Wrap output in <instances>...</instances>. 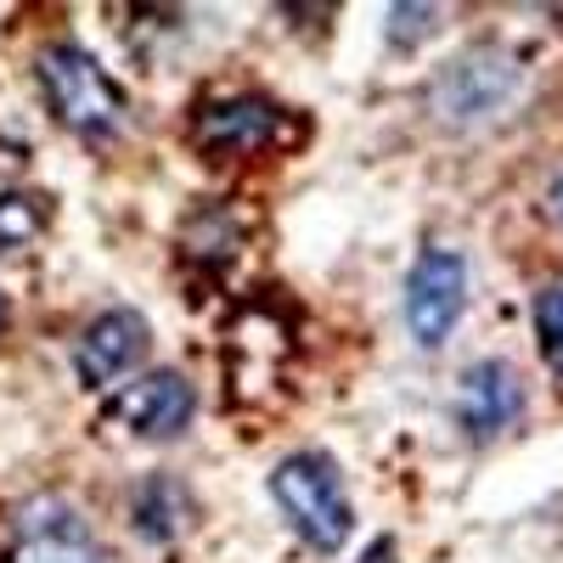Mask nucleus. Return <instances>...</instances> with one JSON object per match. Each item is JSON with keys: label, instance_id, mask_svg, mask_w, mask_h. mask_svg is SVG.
I'll use <instances>...</instances> for the list:
<instances>
[{"label": "nucleus", "instance_id": "1", "mask_svg": "<svg viewBox=\"0 0 563 563\" xmlns=\"http://www.w3.org/2000/svg\"><path fill=\"white\" fill-rule=\"evenodd\" d=\"M265 490L288 525L316 558H333L350 547V530H355V507H350V490H344V474L339 462L305 445V451H288L271 474H265Z\"/></svg>", "mask_w": 563, "mask_h": 563}, {"label": "nucleus", "instance_id": "2", "mask_svg": "<svg viewBox=\"0 0 563 563\" xmlns=\"http://www.w3.org/2000/svg\"><path fill=\"white\" fill-rule=\"evenodd\" d=\"M40 90L52 113L85 141V147H113L124 130V90L113 85V74L74 40H57L34 57Z\"/></svg>", "mask_w": 563, "mask_h": 563}, {"label": "nucleus", "instance_id": "3", "mask_svg": "<svg viewBox=\"0 0 563 563\" xmlns=\"http://www.w3.org/2000/svg\"><path fill=\"white\" fill-rule=\"evenodd\" d=\"M525 90V68L507 45H467L456 52L434 79H429V113L445 124V130H485L496 124Z\"/></svg>", "mask_w": 563, "mask_h": 563}, {"label": "nucleus", "instance_id": "4", "mask_svg": "<svg viewBox=\"0 0 563 563\" xmlns=\"http://www.w3.org/2000/svg\"><path fill=\"white\" fill-rule=\"evenodd\" d=\"M467 310V254L429 243L411 271H406V294H400V316H406V333L422 355L445 350V339L456 333V321Z\"/></svg>", "mask_w": 563, "mask_h": 563}, {"label": "nucleus", "instance_id": "5", "mask_svg": "<svg viewBox=\"0 0 563 563\" xmlns=\"http://www.w3.org/2000/svg\"><path fill=\"white\" fill-rule=\"evenodd\" d=\"M12 563H113V558L68 496L40 490L12 512Z\"/></svg>", "mask_w": 563, "mask_h": 563}, {"label": "nucleus", "instance_id": "6", "mask_svg": "<svg viewBox=\"0 0 563 563\" xmlns=\"http://www.w3.org/2000/svg\"><path fill=\"white\" fill-rule=\"evenodd\" d=\"M282 124H288V108L260 97V90H238V97H214L192 113L186 135L192 147L214 164H231V158H254V153H271L282 141Z\"/></svg>", "mask_w": 563, "mask_h": 563}, {"label": "nucleus", "instance_id": "7", "mask_svg": "<svg viewBox=\"0 0 563 563\" xmlns=\"http://www.w3.org/2000/svg\"><path fill=\"white\" fill-rule=\"evenodd\" d=\"M525 406H530V395H525L519 366L501 361V355H485V361L467 366L456 378V400H451L456 429L474 445H490V440L512 434L525 422Z\"/></svg>", "mask_w": 563, "mask_h": 563}, {"label": "nucleus", "instance_id": "8", "mask_svg": "<svg viewBox=\"0 0 563 563\" xmlns=\"http://www.w3.org/2000/svg\"><path fill=\"white\" fill-rule=\"evenodd\" d=\"M147 344H153V327L141 310L130 305H108L102 316H90L74 339V378L85 389H113L124 372H135L147 361Z\"/></svg>", "mask_w": 563, "mask_h": 563}, {"label": "nucleus", "instance_id": "9", "mask_svg": "<svg viewBox=\"0 0 563 563\" xmlns=\"http://www.w3.org/2000/svg\"><path fill=\"white\" fill-rule=\"evenodd\" d=\"M113 411L130 422L135 440L169 445V440H180L186 429H192V417H198V389H192V378H186V372L153 366V372H141V378L119 395Z\"/></svg>", "mask_w": 563, "mask_h": 563}, {"label": "nucleus", "instance_id": "10", "mask_svg": "<svg viewBox=\"0 0 563 563\" xmlns=\"http://www.w3.org/2000/svg\"><path fill=\"white\" fill-rule=\"evenodd\" d=\"M192 512H198V501L175 474H147V479H135L130 496H124L130 536L147 541V547H175L186 536V525H192Z\"/></svg>", "mask_w": 563, "mask_h": 563}, {"label": "nucleus", "instance_id": "11", "mask_svg": "<svg viewBox=\"0 0 563 563\" xmlns=\"http://www.w3.org/2000/svg\"><path fill=\"white\" fill-rule=\"evenodd\" d=\"M45 220H52L45 198H34V192H0V254L29 249L45 231Z\"/></svg>", "mask_w": 563, "mask_h": 563}, {"label": "nucleus", "instance_id": "12", "mask_svg": "<svg viewBox=\"0 0 563 563\" xmlns=\"http://www.w3.org/2000/svg\"><path fill=\"white\" fill-rule=\"evenodd\" d=\"M536 316V344H541V361L552 372H563V282H547V288L536 294L530 305Z\"/></svg>", "mask_w": 563, "mask_h": 563}, {"label": "nucleus", "instance_id": "13", "mask_svg": "<svg viewBox=\"0 0 563 563\" xmlns=\"http://www.w3.org/2000/svg\"><path fill=\"white\" fill-rule=\"evenodd\" d=\"M440 29V7H411V0H400V7H389V45L395 52H411V45H422Z\"/></svg>", "mask_w": 563, "mask_h": 563}, {"label": "nucleus", "instance_id": "14", "mask_svg": "<svg viewBox=\"0 0 563 563\" xmlns=\"http://www.w3.org/2000/svg\"><path fill=\"white\" fill-rule=\"evenodd\" d=\"M547 214H552V220L563 225V175L552 180V192H547Z\"/></svg>", "mask_w": 563, "mask_h": 563}, {"label": "nucleus", "instance_id": "15", "mask_svg": "<svg viewBox=\"0 0 563 563\" xmlns=\"http://www.w3.org/2000/svg\"><path fill=\"white\" fill-rule=\"evenodd\" d=\"M7 327H12V299L0 294V333H7Z\"/></svg>", "mask_w": 563, "mask_h": 563}]
</instances>
